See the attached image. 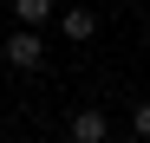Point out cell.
I'll return each mask as SVG.
<instances>
[{"instance_id": "cell-1", "label": "cell", "mask_w": 150, "mask_h": 143, "mask_svg": "<svg viewBox=\"0 0 150 143\" xmlns=\"http://www.w3.org/2000/svg\"><path fill=\"white\" fill-rule=\"evenodd\" d=\"M0 59H7L13 72H33V65L46 59V46H39V33H33V26H20V33H7V39H0Z\"/></svg>"}, {"instance_id": "cell-2", "label": "cell", "mask_w": 150, "mask_h": 143, "mask_svg": "<svg viewBox=\"0 0 150 143\" xmlns=\"http://www.w3.org/2000/svg\"><path fill=\"white\" fill-rule=\"evenodd\" d=\"M65 130H72V143H105V137H111V117H105V111H72Z\"/></svg>"}, {"instance_id": "cell-3", "label": "cell", "mask_w": 150, "mask_h": 143, "mask_svg": "<svg viewBox=\"0 0 150 143\" xmlns=\"http://www.w3.org/2000/svg\"><path fill=\"white\" fill-rule=\"evenodd\" d=\"M59 33H65L72 46H85V39L98 33V13H91V7H65V13H59Z\"/></svg>"}, {"instance_id": "cell-4", "label": "cell", "mask_w": 150, "mask_h": 143, "mask_svg": "<svg viewBox=\"0 0 150 143\" xmlns=\"http://www.w3.org/2000/svg\"><path fill=\"white\" fill-rule=\"evenodd\" d=\"M13 20L20 26H46V20H59V0H13Z\"/></svg>"}, {"instance_id": "cell-5", "label": "cell", "mask_w": 150, "mask_h": 143, "mask_svg": "<svg viewBox=\"0 0 150 143\" xmlns=\"http://www.w3.org/2000/svg\"><path fill=\"white\" fill-rule=\"evenodd\" d=\"M131 137H144V143H150V98H137V104H131Z\"/></svg>"}, {"instance_id": "cell-6", "label": "cell", "mask_w": 150, "mask_h": 143, "mask_svg": "<svg viewBox=\"0 0 150 143\" xmlns=\"http://www.w3.org/2000/svg\"><path fill=\"white\" fill-rule=\"evenodd\" d=\"M131 143H144V137H131Z\"/></svg>"}]
</instances>
